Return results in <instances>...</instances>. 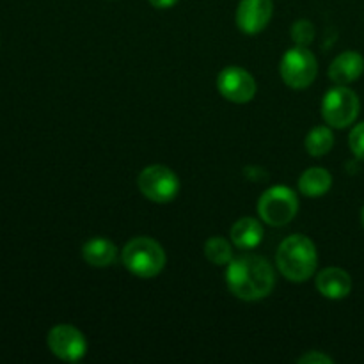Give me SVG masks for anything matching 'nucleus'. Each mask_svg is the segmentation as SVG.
Here are the masks:
<instances>
[{
	"label": "nucleus",
	"instance_id": "1",
	"mask_svg": "<svg viewBox=\"0 0 364 364\" xmlns=\"http://www.w3.org/2000/svg\"><path fill=\"white\" fill-rule=\"evenodd\" d=\"M226 284L235 297L242 301H262L276 287V272L263 256L244 255L228 263Z\"/></svg>",
	"mask_w": 364,
	"mask_h": 364
},
{
	"label": "nucleus",
	"instance_id": "2",
	"mask_svg": "<svg viewBox=\"0 0 364 364\" xmlns=\"http://www.w3.org/2000/svg\"><path fill=\"white\" fill-rule=\"evenodd\" d=\"M279 272L291 283H304L311 279L318 265L316 247L304 235H291L281 242L276 255Z\"/></svg>",
	"mask_w": 364,
	"mask_h": 364
},
{
	"label": "nucleus",
	"instance_id": "3",
	"mask_svg": "<svg viewBox=\"0 0 364 364\" xmlns=\"http://www.w3.org/2000/svg\"><path fill=\"white\" fill-rule=\"evenodd\" d=\"M121 262L124 269L141 279H151L159 276L167 262L166 251L156 240L149 237L132 238L121 251Z\"/></svg>",
	"mask_w": 364,
	"mask_h": 364
},
{
	"label": "nucleus",
	"instance_id": "4",
	"mask_svg": "<svg viewBox=\"0 0 364 364\" xmlns=\"http://www.w3.org/2000/svg\"><path fill=\"white\" fill-rule=\"evenodd\" d=\"M299 212L297 194L290 187L276 185L262 194L258 201V213L269 226H287Z\"/></svg>",
	"mask_w": 364,
	"mask_h": 364
},
{
	"label": "nucleus",
	"instance_id": "5",
	"mask_svg": "<svg viewBox=\"0 0 364 364\" xmlns=\"http://www.w3.org/2000/svg\"><path fill=\"white\" fill-rule=\"evenodd\" d=\"M279 73L288 87L306 89L315 82L316 73H318V63L306 46L295 45L281 59Z\"/></svg>",
	"mask_w": 364,
	"mask_h": 364
},
{
	"label": "nucleus",
	"instance_id": "6",
	"mask_svg": "<svg viewBox=\"0 0 364 364\" xmlns=\"http://www.w3.org/2000/svg\"><path fill=\"white\" fill-rule=\"evenodd\" d=\"M361 102L347 85H338L327 91L322 100V117L333 128H347L358 119Z\"/></svg>",
	"mask_w": 364,
	"mask_h": 364
},
{
	"label": "nucleus",
	"instance_id": "7",
	"mask_svg": "<svg viewBox=\"0 0 364 364\" xmlns=\"http://www.w3.org/2000/svg\"><path fill=\"white\" fill-rule=\"evenodd\" d=\"M139 191L142 192L144 198H148L153 203H169L180 192V180L176 174L166 166H148L141 174H139Z\"/></svg>",
	"mask_w": 364,
	"mask_h": 364
},
{
	"label": "nucleus",
	"instance_id": "8",
	"mask_svg": "<svg viewBox=\"0 0 364 364\" xmlns=\"http://www.w3.org/2000/svg\"><path fill=\"white\" fill-rule=\"evenodd\" d=\"M46 341H48V348L52 350V354L60 361L77 363L87 352V341H85L84 334L77 327L68 326V323L52 327Z\"/></svg>",
	"mask_w": 364,
	"mask_h": 364
},
{
	"label": "nucleus",
	"instance_id": "9",
	"mask_svg": "<svg viewBox=\"0 0 364 364\" xmlns=\"http://www.w3.org/2000/svg\"><path fill=\"white\" fill-rule=\"evenodd\" d=\"M217 89L233 103H247L256 96L258 85L255 77L240 66H228L217 77Z\"/></svg>",
	"mask_w": 364,
	"mask_h": 364
},
{
	"label": "nucleus",
	"instance_id": "10",
	"mask_svg": "<svg viewBox=\"0 0 364 364\" xmlns=\"http://www.w3.org/2000/svg\"><path fill=\"white\" fill-rule=\"evenodd\" d=\"M272 0H240L237 7V27L245 34H258L272 18Z\"/></svg>",
	"mask_w": 364,
	"mask_h": 364
},
{
	"label": "nucleus",
	"instance_id": "11",
	"mask_svg": "<svg viewBox=\"0 0 364 364\" xmlns=\"http://www.w3.org/2000/svg\"><path fill=\"white\" fill-rule=\"evenodd\" d=\"M316 290L320 295L331 301H340L348 297L352 291V277L347 270L340 267H327L316 276Z\"/></svg>",
	"mask_w": 364,
	"mask_h": 364
},
{
	"label": "nucleus",
	"instance_id": "12",
	"mask_svg": "<svg viewBox=\"0 0 364 364\" xmlns=\"http://www.w3.org/2000/svg\"><path fill=\"white\" fill-rule=\"evenodd\" d=\"M364 73V57L354 50L340 53L329 68V77L334 84L348 85Z\"/></svg>",
	"mask_w": 364,
	"mask_h": 364
},
{
	"label": "nucleus",
	"instance_id": "13",
	"mask_svg": "<svg viewBox=\"0 0 364 364\" xmlns=\"http://www.w3.org/2000/svg\"><path fill=\"white\" fill-rule=\"evenodd\" d=\"M263 231L262 223H258L252 217H244V219H238L237 223L231 228V242L237 245L242 251H251V249L258 247L263 240Z\"/></svg>",
	"mask_w": 364,
	"mask_h": 364
},
{
	"label": "nucleus",
	"instance_id": "14",
	"mask_svg": "<svg viewBox=\"0 0 364 364\" xmlns=\"http://www.w3.org/2000/svg\"><path fill=\"white\" fill-rule=\"evenodd\" d=\"M82 258L96 269H105L116 263L117 259V247L107 238H91L85 242L82 247Z\"/></svg>",
	"mask_w": 364,
	"mask_h": 364
},
{
	"label": "nucleus",
	"instance_id": "15",
	"mask_svg": "<svg viewBox=\"0 0 364 364\" xmlns=\"http://www.w3.org/2000/svg\"><path fill=\"white\" fill-rule=\"evenodd\" d=\"M333 187V176L322 167H311L299 178V191L306 198H322Z\"/></svg>",
	"mask_w": 364,
	"mask_h": 364
},
{
	"label": "nucleus",
	"instance_id": "16",
	"mask_svg": "<svg viewBox=\"0 0 364 364\" xmlns=\"http://www.w3.org/2000/svg\"><path fill=\"white\" fill-rule=\"evenodd\" d=\"M334 135L331 128L316 127L306 137V149L311 156H323L333 149Z\"/></svg>",
	"mask_w": 364,
	"mask_h": 364
},
{
	"label": "nucleus",
	"instance_id": "17",
	"mask_svg": "<svg viewBox=\"0 0 364 364\" xmlns=\"http://www.w3.org/2000/svg\"><path fill=\"white\" fill-rule=\"evenodd\" d=\"M205 256L213 265H228L233 259V249L226 238L212 237L205 244Z\"/></svg>",
	"mask_w": 364,
	"mask_h": 364
},
{
	"label": "nucleus",
	"instance_id": "18",
	"mask_svg": "<svg viewBox=\"0 0 364 364\" xmlns=\"http://www.w3.org/2000/svg\"><path fill=\"white\" fill-rule=\"evenodd\" d=\"M291 39L295 45L308 46L315 39V27L309 20H299L291 25Z\"/></svg>",
	"mask_w": 364,
	"mask_h": 364
},
{
	"label": "nucleus",
	"instance_id": "19",
	"mask_svg": "<svg viewBox=\"0 0 364 364\" xmlns=\"http://www.w3.org/2000/svg\"><path fill=\"white\" fill-rule=\"evenodd\" d=\"M348 146H350V151L354 153L355 159L363 160L364 162V123L355 124L354 130L350 132Z\"/></svg>",
	"mask_w": 364,
	"mask_h": 364
},
{
	"label": "nucleus",
	"instance_id": "20",
	"mask_svg": "<svg viewBox=\"0 0 364 364\" xmlns=\"http://www.w3.org/2000/svg\"><path fill=\"white\" fill-rule=\"evenodd\" d=\"M297 361L301 364H333L334 363L329 355L322 354V352L318 350L308 352V354H304L302 358H299Z\"/></svg>",
	"mask_w": 364,
	"mask_h": 364
},
{
	"label": "nucleus",
	"instance_id": "21",
	"mask_svg": "<svg viewBox=\"0 0 364 364\" xmlns=\"http://www.w3.org/2000/svg\"><path fill=\"white\" fill-rule=\"evenodd\" d=\"M178 2H180V0H149V4H151L153 7H156V9H169V7L176 6Z\"/></svg>",
	"mask_w": 364,
	"mask_h": 364
},
{
	"label": "nucleus",
	"instance_id": "22",
	"mask_svg": "<svg viewBox=\"0 0 364 364\" xmlns=\"http://www.w3.org/2000/svg\"><path fill=\"white\" fill-rule=\"evenodd\" d=\"M361 223H363V226H364V208H363V212H361Z\"/></svg>",
	"mask_w": 364,
	"mask_h": 364
}]
</instances>
